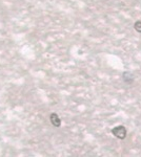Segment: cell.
<instances>
[{
  "instance_id": "1",
  "label": "cell",
  "mask_w": 141,
  "mask_h": 157,
  "mask_svg": "<svg viewBox=\"0 0 141 157\" xmlns=\"http://www.w3.org/2000/svg\"><path fill=\"white\" fill-rule=\"evenodd\" d=\"M112 134L114 135L115 137H117L118 139H124L126 137V128H125L124 126H117L115 128L112 129Z\"/></svg>"
},
{
  "instance_id": "2",
  "label": "cell",
  "mask_w": 141,
  "mask_h": 157,
  "mask_svg": "<svg viewBox=\"0 0 141 157\" xmlns=\"http://www.w3.org/2000/svg\"><path fill=\"white\" fill-rule=\"evenodd\" d=\"M122 78H123V81L125 82V84H128V85L133 84V83H134V81H135L134 76H133V73H132V72H130V71H124V72H123Z\"/></svg>"
},
{
  "instance_id": "3",
  "label": "cell",
  "mask_w": 141,
  "mask_h": 157,
  "mask_svg": "<svg viewBox=\"0 0 141 157\" xmlns=\"http://www.w3.org/2000/svg\"><path fill=\"white\" fill-rule=\"evenodd\" d=\"M50 119H51L52 125L55 126V127H60V126H61V119H60V117L58 116V114H56V113H52L50 116Z\"/></svg>"
},
{
  "instance_id": "4",
  "label": "cell",
  "mask_w": 141,
  "mask_h": 157,
  "mask_svg": "<svg viewBox=\"0 0 141 157\" xmlns=\"http://www.w3.org/2000/svg\"><path fill=\"white\" fill-rule=\"evenodd\" d=\"M134 28H135V31H136L137 33L141 34V21H136V22H135Z\"/></svg>"
}]
</instances>
